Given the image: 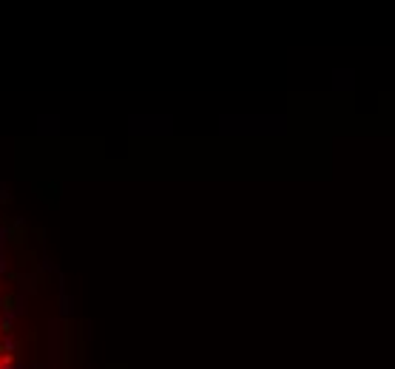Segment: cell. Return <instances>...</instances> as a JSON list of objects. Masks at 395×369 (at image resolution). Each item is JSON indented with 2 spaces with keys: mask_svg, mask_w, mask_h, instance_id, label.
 <instances>
[{
  "mask_svg": "<svg viewBox=\"0 0 395 369\" xmlns=\"http://www.w3.org/2000/svg\"><path fill=\"white\" fill-rule=\"evenodd\" d=\"M0 369H3V358H0Z\"/></svg>",
  "mask_w": 395,
  "mask_h": 369,
  "instance_id": "obj_3",
  "label": "cell"
},
{
  "mask_svg": "<svg viewBox=\"0 0 395 369\" xmlns=\"http://www.w3.org/2000/svg\"><path fill=\"white\" fill-rule=\"evenodd\" d=\"M3 369H12V363H3Z\"/></svg>",
  "mask_w": 395,
  "mask_h": 369,
  "instance_id": "obj_2",
  "label": "cell"
},
{
  "mask_svg": "<svg viewBox=\"0 0 395 369\" xmlns=\"http://www.w3.org/2000/svg\"><path fill=\"white\" fill-rule=\"evenodd\" d=\"M3 270H6V264H3V258H0V273H3Z\"/></svg>",
  "mask_w": 395,
  "mask_h": 369,
  "instance_id": "obj_1",
  "label": "cell"
}]
</instances>
